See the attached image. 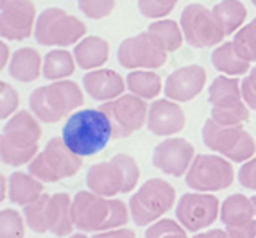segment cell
I'll list each match as a JSON object with an SVG mask.
<instances>
[{"instance_id": "cell-1", "label": "cell", "mask_w": 256, "mask_h": 238, "mask_svg": "<svg viewBox=\"0 0 256 238\" xmlns=\"http://www.w3.org/2000/svg\"><path fill=\"white\" fill-rule=\"evenodd\" d=\"M61 138L77 156H94L113 140V126L100 108L77 110L64 122Z\"/></svg>"}, {"instance_id": "cell-2", "label": "cell", "mask_w": 256, "mask_h": 238, "mask_svg": "<svg viewBox=\"0 0 256 238\" xmlns=\"http://www.w3.org/2000/svg\"><path fill=\"white\" fill-rule=\"evenodd\" d=\"M72 220L79 231L100 233L126 226L129 220V212L122 200L82 190L77 192L72 200Z\"/></svg>"}, {"instance_id": "cell-3", "label": "cell", "mask_w": 256, "mask_h": 238, "mask_svg": "<svg viewBox=\"0 0 256 238\" xmlns=\"http://www.w3.org/2000/svg\"><path fill=\"white\" fill-rule=\"evenodd\" d=\"M42 128L29 111H18L6 122L0 134V160L4 165H29L38 156Z\"/></svg>"}, {"instance_id": "cell-4", "label": "cell", "mask_w": 256, "mask_h": 238, "mask_svg": "<svg viewBox=\"0 0 256 238\" xmlns=\"http://www.w3.org/2000/svg\"><path fill=\"white\" fill-rule=\"evenodd\" d=\"M84 97L79 84L74 81H54L47 86H40L29 95L30 113L45 124H56L72 111L82 106Z\"/></svg>"}, {"instance_id": "cell-5", "label": "cell", "mask_w": 256, "mask_h": 238, "mask_svg": "<svg viewBox=\"0 0 256 238\" xmlns=\"http://www.w3.org/2000/svg\"><path fill=\"white\" fill-rule=\"evenodd\" d=\"M140 168L129 154H115L110 162L92 165L86 174V184L90 192L102 197H115L116 194H128L136 186Z\"/></svg>"}, {"instance_id": "cell-6", "label": "cell", "mask_w": 256, "mask_h": 238, "mask_svg": "<svg viewBox=\"0 0 256 238\" xmlns=\"http://www.w3.org/2000/svg\"><path fill=\"white\" fill-rule=\"evenodd\" d=\"M72 200L68 194H43L38 200L24 208V217L34 233L70 234L76 228L72 220Z\"/></svg>"}, {"instance_id": "cell-7", "label": "cell", "mask_w": 256, "mask_h": 238, "mask_svg": "<svg viewBox=\"0 0 256 238\" xmlns=\"http://www.w3.org/2000/svg\"><path fill=\"white\" fill-rule=\"evenodd\" d=\"M176 202V190L165 179H149L129 199V213L136 226L158 222Z\"/></svg>"}, {"instance_id": "cell-8", "label": "cell", "mask_w": 256, "mask_h": 238, "mask_svg": "<svg viewBox=\"0 0 256 238\" xmlns=\"http://www.w3.org/2000/svg\"><path fill=\"white\" fill-rule=\"evenodd\" d=\"M82 166V158L66 147L63 138H50L45 149L29 163V174L42 183H58L76 176Z\"/></svg>"}, {"instance_id": "cell-9", "label": "cell", "mask_w": 256, "mask_h": 238, "mask_svg": "<svg viewBox=\"0 0 256 238\" xmlns=\"http://www.w3.org/2000/svg\"><path fill=\"white\" fill-rule=\"evenodd\" d=\"M202 142L208 149L236 163L249 162L256 152L252 136L242 126H220L214 118H208L202 126Z\"/></svg>"}, {"instance_id": "cell-10", "label": "cell", "mask_w": 256, "mask_h": 238, "mask_svg": "<svg viewBox=\"0 0 256 238\" xmlns=\"http://www.w3.org/2000/svg\"><path fill=\"white\" fill-rule=\"evenodd\" d=\"M208 100L212 118L220 126H242L249 120V106L244 100L242 86L235 77H215L210 84Z\"/></svg>"}, {"instance_id": "cell-11", "label": "cell", "mask_w": 256, "mask_h": 238, "mask_svg": "<svg viewBox=\"0 0 256 238\" xmlns=\"http://www.w3.org/2000/svg\"><path fill=\"white\" fill-rule=\"evenodd\" d=\"M84 34V24L60 8H48L42 11L34 27L36 42L45 47H68L81 42Z\"/></svg>"}, {"instance_id": "cell-12", "label": "cell", "mask_w": 256, "mask_h": 238, "mask_svg": "<svg viewBox=\"0 0 256 238\" xmlns=\"http://www.w3.org/2000/svg\"><path fill=\"white\" fill-rule=\"evenodd\" d=\"M235 170L224 156L197 154L184 176V183L194 192H218L231 186Z\"/></svg>"}, {"instance_id": "cell-13", "label": "cell", "mask_w": 256, "mask_h": 238, "mask_svg": "<svg viewBox=\"0 0 256 238\" xmlns=\"http://www.w3.org/2000/svg\"><path fill=\"white\" fill-rule=\"evenodd\" d=\"M180 26L186 43L196 48L218 47L226 38V34L215 22L214 13L202 4H188L181 13Z\"/></svg>"}, {"instance_id": "cell-14", "label": "cell", "mask_w": 256, "mask_h": 238, "mask_svg": "<svg viewBox=\"0 0 256 238\" xmlns=\"http://www.w3.org/2000/svg\"><path fill=\"white\" fill-rule=\"evenodd\" d=\"M100 110L111 120L113 140L128 138L134 131L142 129L144 124H147V115H149V108H147L146 100L132 94L122 95L115 100L104 102Z\"/></svg>"}, {"instance_id": "cell-15", "label": "cell", "mask_w": 256, "mask_h": 238, "mask_svg": "<svg viewBox=\"0 0 256 238\" xmlns=\"http://www.w3.org/2000/svg\"><path fill=\"white\" fill-rule=\"evenodd\" d=\"M116 58L118 63L129 70H156L166 63V52L149 30L126 38L120 43Z\"/></svg>"}, {"instance_id": "cell-16", "label": "cell", "mask_w": 256, "mask_h": 238, "mask_svg": "<svg viewBox=\"0 0 256 238\" xmlns=\"http://www.w3.org/2000/svg\"><path fill=\"white\" fill-rule=\"evenodd\" d=\"M220 215V202L210 194H184L176 206V218L186 231H201L212 226Z\"/></svg>"}, {"instance_id": "cell-17", "label": "cell", "mask_w": 256, "mask_h": 238, "mask_svg": "<svg viewBox=\"0 0 256 238\" xmlns=\"http://www.w3.org/2000/svg\"><path fill=\"white\" fill-rule=\"evenodd\" d=\"M36 20L32 0H0V36L4 40H27L34 32Z\"/></svg>"}, {"instance_id": "cell-18", "label": "cell", "mask_w": 256, "mask_h": 238, "mask_svg": "<svg viewBox=\"0 0 256 238\" xmlns=\"http://www.w3.org/2000/svg\"><path fill=\"white\" fill-rule=\"evenodd\" d=\"M254 206L244 194H233L220 206V220L231 238H256Z\"/></svg>"}, {"instance_id": "cell-19", "label": "cell", "mask_w": 256, "mask_h": 238, "mask_svg": "<svg viewBox=\"0 0 256 238\" xmlns=\"http://www.w3.org/2000/svg\"><path fill=\"white\" fill-rule=\"evenodd\" d=\"M194 158L196 152L190 142L184 138H165L162 144L156 145L152 152V163L165 174L180 178L188 172Z\"/></svg>"}, {"instance_id": "cell-20", "label": "cell", "mask_w": 256, "mask_h": 238, "mask_svg": "<svg viewBox=\"0 0 256 238\" xmlns=\"http://www.w3.org/2000/svg\"><path fill=\"white\" fill-rule=\"evenodd\" d=\"M206 84V70L199 64H186L166 77L165 95L174 102H188L201 94Z\"/></svg>"}, {"instance_id": "cell-21", "label": "cell", "mask_w": 256, "mask_h": 238, "mask_svg": "<svg viewBox=\"0 0 256 238\" xmlns=\"http://www.w3.org/2000/svg\"><path fill=\"white\" fill-rule=\"evenodd\" d=\"M186 118H184V111L180 104L174 100H160L152 102L149 108V115H147V128L152 134L156 136H170L180 132L184 128Z\"/></svg>"}, {"instance_id": "cell-22", "label": "cell", "mask_w": 256, "mask_h": 238, "mask_svg": "<svg viewBox=\"0 0 256 238\" xmlns=\"http://www.w3.org/2000/svg\"><path fill=\"white\" fill-rule=\"evenodd\" d=\"M82 86L88 92L92 98L100 102H110L122 97L126 90V81L120 74L108 68H98V70H90L82 77Z\"/></svg>"}, {"instance_id": "cell-23", "label": "cell", "mask_w": 256, "mask_h": 238, "mask_svg": "<svg viewBox=\"0 0 256 238\" xmlns=\"http://www.w3.org/2000/svg\"><path fill=\"white\" fill-rule=\"evenodd\" d=\"M74 58L82 70H97L110 58V43L100 36H86L76 45Z\"/></svg>"}, {"instance_id": "cell-24", "label": "cell", "mask_w": 256, "mask_h": 238, "mask_svg": "<svg viewBox=\"0 0 256 238\" xmlns=\"http://www.w3.org/2000/svg\"><path fill=\"white\" fill-rule=\"evenodd\" d=\"M43 74V61L38 50L30 47L18 48L9 63V76L18 82H32Z\"/></svg>"}, {"instance_id": "cell-25", "label": "cell", "mask_w": 256, "mask_h": 238, "mask_svg": "<svg viewBox=\"0 0 256 238\" xmlns=\"http://www.w3.org/2000/svg\"><path fill=\"white\" fill-rule=\"evenodd\" d=\"M43 196V183L26 172H13L9 176V199L20 206H29Z\"/></svg>"}, {"instance_id": "cell-26", "label": "cell", "mask_w": 256, "mask_h": 238, "mask_svg": "<svg viewBox=\"0 0 256 238\" xmlns=\"http://www.w3.org/2000/svg\"><path fill=\"white\" fill-rule=\"evenodd\" d=\"M212 63H214V66L217 68L218 72L231 77H238L249 72V63L236 52L233 42L220 43L217 48H214Z\"/></svg>"}, {"instance_id": "cell-27", "label": "cell", "mask_w": 256, "mask_h": 238, "mask_svg": "<svg viewBox=\"0 0 256 238\" xmlns=\"http://www.w3.org/2000/svg\"><path fill=\"white\" fill-rule=\"evenodd\" d=\"M212 13L226 36L235 34L248 18V9L240 0H222L212 9Z\"/></svg>"}, {"instance_id": "cell-28", "label": "cell", "mask_w": 256, "mask_h": 238, "mask_svg": "<svg viewBox=\"0 0 256 238\" xmlns=\"http://www.w3.org/2000/svg\"><path fill=\"white\" fill-rule=\"evenodd\" d=\"M76 70V61L68 50L56 48L50 50L43 60V77L48 81H61L68 77Z\"/></svg>"}, {"instance_id": "cell-29", "label": "cell", "mask_w": 256, "mask_h": 238, "mask_svg": "<svg viewBox=\"0 0 256 238\" xmlns=\"http://www.w3.org/2000/svg\"><path fill=\"white\" fill-rule=\"evenodd\" d=\"M147 30L152 34L154 40L160 43V47L165 52H176L183 45L184 34H183V30H181L180 24L174 20L152 22Z\"/></svg>"}, {"instance_id": "cell-30", "label": "cell", "mask_w": 256, "mask_h": 238, "mask_svg": "<svg viewBox=\"0 0 256 238\" xmlns=\"http://www.w3.org/2000/svg\"><path fill=\"white\" fill-rule=\"evenodd\" d=\"M129 92L140 98H154L158 97L162 92V79L158 74L150 72V70H134L126 79Z\"/></svg>"}, {"instance_id": "cell-31", "label": "cell", "mask_w": 256, "mask_h": 238, "mask_svg": "<svg viewBox=\"0 0 256 238\" xmlns=\"http://www.w3.org/2000/svg\"><path fill=\"white\" fill-rule=\"evenodd\" d=\"M233 43H235L236 52L242 56L244 60L248 61V63H254L256 61V18L235 34Z\"/></svg>"}, {"instance_id": "cell-32", "label": "cell", "mask_w": 256, "mask_h": 238, "mask_svg": "<svg viewBox=\"0 0 256 238\" xmlns=\"http://www.w3.org/2000/svg\"><path fill=\"white\" fill-rule=\"evenodd\" d=\"M26 224L16 210H2L0 212V238H24Z\"/></svg>"}, {"instance_id": "cell-33", "label": "cell", "mask_w": 256, "mask_h": 238, "mask_svg": "<svg viewBox=\"0 0 256 238\" xmlns=\"http://www.w3.org/2000/svg\"><path fill=\"white\" fill-rule=\"evenodd\" d=\"M146 238H186V233L183 226L170 218H165L150 224L146 231Z\"/></svg>"}, {"instance_id": "cell-34", "label": "cell", "mask_w": 256, "mask_h": 238, "mask_svg": "<svg viewBox=\"0 0 256 238\" xmlns=\"http://www.w3.org/2000/svg\"><path fill=\"white\" fill-rule=\"evenodd\" d=\"M180 0H138V9L146 18H165L170 14Z\"/></svg>"}, {"instance_id": "cell-35", "label": "cell", "mask_w": 256, "mask_h": 238, "mask_svg": "<svg viewBox=\"0 0 256 238\" xmlns=\"http://www.w3.org/2000/svg\"><path fill=\"white\" fill-rule=\"evenodd\" d=\"M79 9L92 20H102L115 9V0H79Z\"/></svg>"}, {"instance_id": "cell-36", "label": "cell", "mask_w": 256, "mask_h": 238, "mask_svg": "<svg viewBox=\"0 0 256 238\" xmlns=\"http://www.w3.org/2000/svg\"><path fill=\"white\" fill-rule=\"evenodd\" d=\"M18 108V94L8 82H0V118H8Z\"/></svg>"}, {"instance_id": "cell-37", "label": "cell", "mask_w": 256, "mask_h": 238, "mask_svg": "<svg viewBox=\"0 0 256 238\" xmlns=\"http://www.w3.org/2000/svg\"><path fill=\"white\" fill-rule=\"evenodd\" d=\"M238 183L244 188L256 192V158H251L238 170Z\"/></svg>"}, {"instance_id": "cell-38", "label": "cell", "mask_w": 256, "mask_h": 238, "mask_svg": "<svg viewBox=\"0 0 256 238\" xmlns=\"http://www.w3.org/2000/svg\"><path fill=\"white\" fill-rule=\"evenodd\" d=\"M242 95L249 110H256V64L251 68L249 76L242 81Z\"/></svg>"}, {"instance_id": "cell-39", "label": "cell", "mask_w": 256, "mask_h": 238, "mask_svg": "<svg viewBox=\"0 0 256 238\" xmlns=\"http://www.w3.org/2000/svg\"><path fill=\"white\" fill-rule=\"evenodd\" d=\"M92 238H134V233L131 230H110V231H100V233L94 234Z\"/></svg>"}, {"instance_id": "cell-40", "label": "cell", "mask_w": 256, "mask_h": 238, "mask_svg": "<svg viewBox=\"0 0 256 238\" xmlns=\"http://www.w3.org/2000/svg\"><path fill=\"white\" fill-rule=\"evenodd\" d=\"M194 238H231V236L228 234L226 230H212V231H206V233L194 234Z\"/></svg>"}, {"instance_id": "cell-41", "label": "cell", "mask_w": 256, "mask_h": 238, "mask_svg": "<svg viewBox=\"0 0 256 238\" xmlns=\"http://www.w3.org/2000/svg\"><path fill=\"white\" fill-rule=\"evenodd\" d=\"M0 52H2V58H0V68H6L8 60H9V47L6 45L4 42L0 43Z\"/></svg>"}, {"instance_id": "cell-42", "label": "cell", "mask_w": 256, "mask_h": 238, "mask_svg": "<svg viewBox=\"0 0 256 238\" xmlns=\"http://www.w3.org/2000/svg\"><path fill=\"white\" fill-rule=\"evenodd\" d=\"M0 181H2V194H0V197H2V199H4L6 197V176H0Z\"/></svg>"}, {"instance_id": "cell-43", "label": "cell", "mask_w": 256, "mask_h": 238, "mask_svg": "<svg viewBox=\"0 0 256 238\" xmlns=\"http://www.w3.org/2000/svg\"><path fill=\"white\" fill-rule=\"evenodd\" d=\"M68 238H88L86 234H81V233H76V234H70Z\"/></svg>"}, {"instance_id": "cell-44", "label": "cell", "mask_w": 256, "mask_h": 238, "mask_svg": "<svg viewBox=\"0 0 256 238\" xmlns=\"http://www.w3.org/2000/svg\"><path fill=\"white\" fill-rule=\"evenodd\" d=\"M251 202H252V206H254V215H256V196L251 197Z\"/></svg>"}, {"instance_id": "cell-45", "label": "cell", "mask_w": 256, "mask_h": 238, "mask_svg": "<svg viewBox=\"0 0 256 238\" xmlns=\"http://www.w3.org/2000/svg\"><path fill=\"white\" fill-rule=\"evenodd\" d=\"M251 2H252V6H256V0H251Z\"/></svg>"}]
</instances>
